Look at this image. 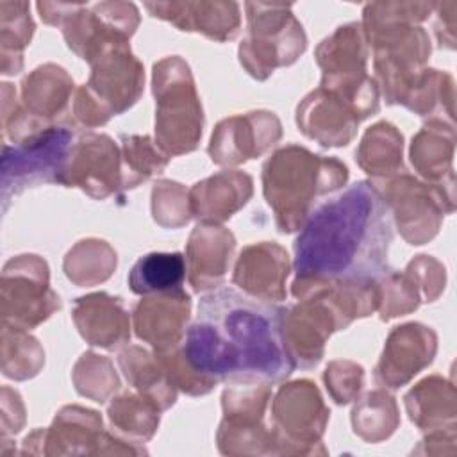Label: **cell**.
Here are the masks:
<instances>
[{"label":"cell","mask_w":457,"mask_h":457,"mask_svg":"<svg viewBox=\"0 0 457 457\" xmlns=\"http://www.w3.org/2000/svg\"><path fill=\"white\" fill-rule=\"evenodd\" d=\"M286 309L230 287L205 295L198 314L171 357V377L191 393H207L221 380L268 384L287 378L295 361L284 337Z\"/></svg>","instance_id":"6da1fadb"},{"label":"cell","mask_w":457,"mask_h":457,"mask_svg":"<svg viewBox=\"0 0 457 457\" xmlns=\"http://www.w3.org/2000/svg\"><path fill=\"white\" fill-rule=\"evenodd\" d=\"M232 250L234 237L230 232L207 225H198L195 228L189 241V271L191 282L196 291L212 287V284H216L223 277V273L212 262V255L230 261Z\"/></svg>","instance_id":"4fadbf2b"},{"label":"cell","mask_w":457,"mask_h":457,"mask_svg":"<svg viewBox=\"0 0 457 457\" xmlns=\"http://www.w3.org/2000/svg\"><path fill=\"white\" fill-rule=\"evenodd\" d=\"M287 253L270 243L245 248L237 261L234 282L255 296L284 298Z\"/></svg>","instance_id":"7c38bea8"},{"label":"cell","mask_w":457,"mask_h":457,"mask_svg":"<svg viewBox=\"0 0 457 457\" xmlns=\"http://www.w3.org/2000/svg\"><path fill=\"white\" fill-rule=\"evenodd\" d=\"M189 316V296L175 289L143 298L136 311V334L154 345L157 350L175 348L184 336V325Z\"/></svg>","instance_id":"30bf717a"},{"label":"cell","mask_w":457,"mask_h":457,"mask_svg":"<svg viewBox=\"0 0 457 457\" xmlns=\"http://www.w3.org/2000/svg\"><path fill=\"white\" fill-rule=\"evenodd\" d=\"M186 277V259L179 252H152L137 259L129 273L136 295H157L180 289Z\"/></svg>","instance_id":"5bb4252c"},{"label":"cell","mask_w":457,"mask_h":457,"mask_svg":"<svg viewBox=\"0 0 457 457\" xmlns=\"http://www.w3.org/2000/svg\"><path fill=\"white\" fill-rule=\"evenodd\" d=\"M262 177L264 195L277 212L280 230L291 232L305 221L312 198L346 180V168L305 148L287 146L268 159Z\"/></svg>","instance_id":"3957f363"},{"label":"cell","mask_w":457,"mask_h":457,"mask_svg":"<svg viewBox=\"0 0 457 457\" xmlns=\"http://www.w3.org/2000/svg\"><path fill=\"white\" fill-rule=\"evenodd\" d=\"M284 4H246L250 37L241 45L239 55L246 70L264 79L278 64H289L302 52L284 45V41L305 45L302 25Z\"/></svg>","instance_id":"8992f818"},{"label":"cell","mask_w":457,"mask_h":457,"mask_svg":"<svg viewBox=\"0 0 457 457\" xmlns=\"http://www.w3.org/2000/svg\"><path fill=\"white\" fill-rule=\"evenodd\" d=\"M157 98L155 134L170 154L189 152L202 134V107L198 104L187 64L179 57L161 61L154 68Z\"/></svg>","instance_id":"277c9868"},{"label":"cell","mask_w":457,"mask_h":457,"mask_svg":"<svg viewBox=\"0 0 457 457\" xmlns=\"http://www.w3.org/2000/svg\"><path fill=\"white\" fill-rule=\"evenodd\" d=\"M389 204L370 182H355L305 218L295 241V296L314 289H371L387 268Z\"/></svg>","instance_id":"7a4b0ae2"},{"label":"cell","mask_w":457,"mask_h":457,"mask_svg":"<svg viewBox=\"0 0 457 457\" xmlns=\"http://www.w3.org/2000/svg\"><path fill=\"white\" fill-rule=\"evenodd\" d=\"M73 132L66 127H41L18 145L4 146L2 155V209L9 198L39 182H59L71 152Z\"/></svg>","instance_id":"5b68a950"},{"label":"cell","mask_w":457,"mask_h":457,"mask_svg":"<svg viewBox=\"0 0 457 457\" xmlns=\"http://www.w3.org/2000/svg\"><path fill=\"white\" fill-rule=\"evenodd\" d=\"M118 152L107 136H84L71 148L61 184L79 186L95 198H105L116 187Z\"/></svg>","instance_id":"9c48e42d"},{"label":"cell","mask_w":457,"mask_h":457,"mask_svg":"<svg viewBox=\"0 0 457 457\" xmlns=\"http://www.w3.org/2000/svg\"><path fill=\"white\" fill-rule=\"evenodd\" d=\"M145 7L182 30H198L218 41L234 37L239 27V11L234 2H173L145 4Z\"/></svg>","instance_id":"8fae6325"},{"label":"cell","mask_w":457,"mask_h":457,"mask_svg":"<svg viewBox=\"0 0 457 457\" xmlns=\"http://www.w3.org/2000/svg\"><path fill=\"white\" fill-rule=\"evenodd\" d=\"M2 18L12 23L14 30L2 29V52L7 54L11 48L20 57V48L30 41L34 23L29 16V4L25 2H2Z\"/></svg>","instance_id":"9a60e30c"},{"label":"cell","mask_w":457,"mask_h":457,"mask_svg":"<svg viewBox=\"0 0 457 457\" xmlns=\"http://www.w3.org/2000/svg\"><path fill=\"white\" fill-rule=\"evenodd\" d=\"M46 280V264L36 255H20L7 262L2 278L4 325L30 328L59 307Z\"/></svg>","instance_id":"52a82bcc"},{"label":"cell","mask_w":457,"mask_h":457,"mask_svg":"<svg viewBox=\"0 0 457 457\" xmlns=\"http://www.w3.org/2000/svg\"><path fill=\"white\" fill-rule=\"evenodd\" d=\"M75 14L68 21L64 36L70 48L87 61L111 46L125 45L137 25V11L132 4H96L91 11L82 5Z\"/></svg>","instance_id":"ba28073f"}]
</instances>
